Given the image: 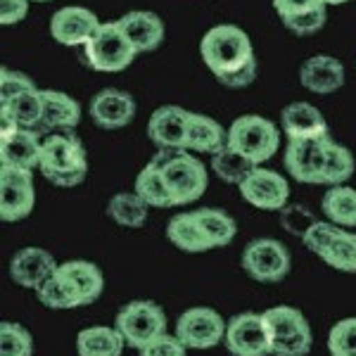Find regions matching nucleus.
Masks as SVG:
<instances>
[{
	"label": "nucleus",
	"mask_w": 356,
	"mask_h": 356,
	"mask_svg": "<svg viewBox=\"0 0 356 356\" xmlns=\"http://www.w3.org/2000/svg\"><path fill=\"white\" fill-rule=\"evenodd\" d=\"M204 65L226 88H245L257 79V57L250 36L233 24H219L200 43Z\"/></svg>",
	"instance_id": "obj_1"
},
{
	"label": "nucleus",
	"mask_w": 356,
	"mask_h": 356,
	"mask_svg": "<svg viewBox=\"0 0 356 356\" xmlns=\"http://www.w3.org/2000/svg\"><path fill=\"white\" fill-rule=\"evenodd\" d=\"M43 176L57 188H74L88 176V154L74 129L53 131L43 138L41 166Z\"/></svg>",
	"instance_id": "obj_2"
},
{
	"label": "nucleus",
	"mask_w": 356,
	"mask_h": 356,
	"mask_svg": "<svg viewBox=\"0 0 356 356\" xmlns=\"http://www.w3.org/2000/svg\"><path fill=\"white\" fill-rule=\"evenodd\" d=\"M152 162L159 166L162 181L169 191L174 207L191 204L200 200L207 191V171L197 157H193L186 150H159L152 157Z\"/></svg>",
	"instance_id": "obj_3"
},
{
	"label": "nucleus",
	"mask_w": 356,
	"mask_h": 356,
	"mask_svg": "<svg viewBox=\"0 0 356 356\" xmlns=\"http://www.w3.org/2000/svg\"><path fill=\"white\" fill-rule=\"evenodd\" d=\"M134 43L129 41V36L124 33V29L119 26V22H105L97 26L88 43L83 45V57L95 72H124L126 67L134 62L136 57Z\"/></svg>",
	"instance_id": "obj_4"
},
{
	"label": "nucleus",
	"mask_w": 356,
	"mask_h": 356,
	"mask_svg": "<svg viewBox=\"0 0 356 356\" xmlns=\"http://www.w3.org/2000/svg\"><path fill=\"white\" fill-rule=\"evenodd\" d=\"M228 145L259 166L261 162L271 159L278 150L280 134L268 119L259 117V114H245V117L235 119L228 129Z\"/></svg>",
	"instance_id": "obj_5"
},
{
	"label": "nucleus",
	"mask_w": 356,
	"mask_h": 356,
	"mask_svg": "<svg viewBox=\"0 0 356 356\" xmlns=\"http://www.w3.org/2000/svg\"><path fill=\"white\" fill-rule=\"evenodd\" d=\"M114 328L122 332L129 347L140 349L157 335L166 332V314L159 304L150 300H134L117 314Z\"/></svg>",
	"instance_id": "obj_6"
},
{
	"label": "nucleus",
	"mask_w": 356,
	"mask_h": 356,
	"mask_svg": "<svg viewBox=\"0 0 356 356\" xmlns=\"http://www.w3.org/2000/svg\"><path fill=\"white\" fill-rule=\"evenodd\" d=\"M240 261L247 275L257 283H280L292 266L288 247L273 238H257L247 243Z\"/></svg>",
	"instance_id": "obj_7"
},
{
	"label": "nucleus",
	"mask_w": 356,
	"mask_h": 356,
	"mask_svg": "<svg viewBox=\"0 0 356 356\" xmlns=\"http://www.w3.org/2000/svg\"><path fill=\"white\" fill-rule=\"evenodd\" d=\"M226 321L209 307H193L176 321V335L188 349H211L226 337Z\"/></svg>",
	"instance_id": "obj_8"
},
{
	"label": "nucleus",
	"mask_w": 356,
	"mask_h": 356,
	"mask_svg": "<svg viewBox=\"0 0 356 356\" xmlns=\"http://www.w3.org/2000/svg\"><path fill=\"white\" fill-rule=\"evenodd\" d=\"M223 344L233 356H271V335L261 314H238L228 321Z\"/></svg>",
	"instance_id": "obj_9"
},
{
	"label": "nucleus",
	"mask_w": 356,
	"mask_h": 356,
	"mask_svg": "<svg viewBox=\"0 0 356 356\" xmlns=\"http://www.w3.org/2000/svg\"><path fill=\"white\" fill-rule=\"evenodd\" d=\"M36 193H33V174L24 169L3 166L0 169V219L22 221L33 211Z\"/></svg>",
	"instance_id": "obj_10"
},
{
	"label": "nucleus",
	"mask_w": 356,
	"mask_h": 356,
	"mask_svg": "<svg viewBox=\"0 0 356 356\" xmlns=\"http://www.w3.org/2000/svg\"><path fill=\"white\" fill-rule=\"evenodd\" d=\"M43 138L33 129H19L13 122H3L0 134V164L13 169L33 171L41 166Z\"/></svg>",
	"instance_id": "obj_11"
},
{
	"label": "nucleus",
	"mask_w": 356,
	"mask_h": 356,
	"mask_svg": "<svg viewBox=\"0 0 356 356\" xmlns=\"http://www.w3.org/2000/svg\"><path fill=\"white\" fill-rule=\"evenodd\" d=\"M330 140H332L330 136L297 138V140H290L288 150H285V169L290 171V176L300 183H314V186H321V176H323V164H325V150H328Z\"/></svg>",
	"instance_id": "obj_12"
},
{
	"label": "nucleus",
	"mask_w": 356,
	"mask_h": 356,
	"mask_svg": "<svg viewBox=\"0 0 356 356\" xmlns=\"http://www.w3.org/2000/svg\"><path fill=\"white\" fill-rule=\"evenodd\" d=\"M238 188L245 202L264 211H280L290 200V183L275 171L259 166Z\"/></svg>",
	"instance_id": "obj_13"
},
{
	"label": "nucleus",
	"mask_w": 356,
	"mask_h": 356,
	"mask_svg": "<svg viewBox=\"0 0 356 356\" xmlns=\"http://www.w3.org/2000/svg\"><path fill=\"white\" fill-rule=\"evenodd\" d=\"M188 119L191 112L178 105H164L152 112L147 124V136L159 150H186Z\"/></svg>",
	"instance_id": "obj_14"
},
{
	"label": "nucleus",
	"mask_w": 356,
	"mask_h": 356,
	"mask_svg": "<svg viewBox=\"0 0 356 356\" xmlns=\"http://www.w3.org/2000/svg\"><path fill=\"white\" fill-rule=\"evenodd\" d=\"M90 119L95 122V126L105 131H117L124 129L134 122L136 117V102L126 90L119 88H105L97 95H93L90 100Z\"/></svg>",
	"instance_id": "obj_15"
},
{
	"label": "nucleus",
	"mask_w": 356,
	"mask_h": 356,
	"mask_svg": "<svg viewBox=\"0 0 356 356\" xmlns=\"http://www.w3.org/2000/svg\"><path fill=\"white\" fill-rule=\"evenodd\" d=\"M100 22H97L95 13L86 8H62L57 10L50 19V33L60 45H86L93 38Z\"/></svg>",
	"instance_id": "obj_16"
},
{
	"label": "nucleus",
	"mask_w": 356,
	"mask_h": 356,
	"mask_svg": "<svg viewBox=\"0 0 356 356\" xmlns=\"http://www.w3.org/2000/svg\"><path fill=\"white\" fill-rule=\"evenodd\" d=\"M57 266L60 264L50 252L41 250V247H24L10 261V278L22 288L38 290L57 271Z\"/></svg>",
	"instance_id": "obj_17"
},
{
	"label": "nucleus",
	"mask_w": 356,
	"mask_h": 356,
	"mask_svg": "<svg viewBox=\"0 0 356 356\" xmlns=\"http://www.w3.org/2000/svg\"><path fill=\"white\" fill-rule=\"evenodd\" d=\"M300 81L316 95H330L344 86V67L332 55H314L302 65Z\"/></svg>",
	"instance_id": "obj_18"
},
{
	"label": "nucleus",
	"mask_w": 356,
	"mask_h": 356,
	"mask_svg": "<svg viewBox=\"0 0 356 356\" xmlns=\"http://www.w3.org/2000/svg\"><path fill=\"white\" fill-rule=\"evenodd\" d=\"M117 22L124 29L126 36H129V41L134 43L136 53H152L164 41V33H166L164 22L154 13L134 10V13H126Z\"/></svg>",
	"instance_id": "obj_19"
},
{
	"label": "nucleus",
	"mask_w": 356,
	"mask_h": 356,
	"mask_svg": "<svg viewBox=\"0 0 356 356\" xmlns=\"http://www.w3.org/2000/svg\"><path fill=\"white\" fill-rule=\"evenodd\" d=\"M280 126L288 140H297V138H325L330 136L328 122L323 114L316 110L309 102H292L280 112Z\"/></svg>",
	"instance_id": "obj_20"
},
{
	"label": "nucleus",
	"mask_w": 356,
	"mask_h": 356,
	"mask_svg": "<svg viewBox=\"0 0 356 356\" xmlns=\"http://www.w3.org/2000/svg\"><path fill=\"white\" fill-rule=\"evenodd\" d=\"M0 122H13L19 129H33L41 134L43 124V90L31 88L0 102Z\"/></svg>",
	"instance_id": "obj_21"
},
{
	"label": "nucleus",
	"mask_w": 356,
	"mask_h": 356,
	"mask_svg": "<svg viewBox=\"0 0 356 356\" xmlns=\"http://www.w3.org/2000/svg\"><path fill=\"white\" fill-rule=\"evenodd\" d=\"M81 122V105L74 97L60 90H43V124L41 136H48L53 131L76 129Z\"/></svg>",
	"instance_id": "obj_22"
},
{
	"label": "nucleus",
	"mask_w": 356,
	"mask_h": 356,
	"mask_svg": "<svg viewBox=\"0 0 356 356\" xmlns=\"http://www.w3.org/2000/svg\"><path fill=\"white\" fill-rule=\"evenodd\" d=\"M226 145H228V131H223V126L219 122H214V119L207 117V114L191 112L186 150L216 154Z\"/></svg>",
	"instance_id": "obj_23"
},
{
	"label": "nucleus",
	"mask_w": 356,
	"mask_h": 356,
	"mask_svg": "<svg viewBox=\"0 0 356 356\" xmlns=\"http://www.w3.org/2000/svg\"><path fill=\"white\" fill-rule=\"evenodd\" d=\"M166 238L181 252H191V254L214 250V245L207 238L204 228L200 226V221L195 219L193 211H181V214H176L174 219L166 223Z\"/></svg>",
	"instance_id": "obj_24"
},
{
	"label": "nucleus",
	"mask_w": 356,
	"mask_h": 356,
	"mask_svg": "<svg viewBox=\"0 0 356 356\" xmlns=\"http://www.w3.org/2000/svg\"><path fill=\"white\" fill-rule=\"evenodd\" d=\"M124 344L122 332L117 328H107V325L83 328L76 335L79 356H122Z\"/></svg>",
	"instance_id": "obj_25"
},
{
	"label": "nucleus",
	"mask_w": 356,
	"mask_h": 356,
	"mask_svg": "<svg viewBox=\"0 0 356 356\" xmlns=\"http://www.w3.org/2000/svg\"><path fill=\"white\" fill-rule=\"evenodd\" d=\"M60 271L76 285L79 295H81L83 307L93 304L97 297L105 290V275L93 261H83V259H74L67 264H60Z\"/></svg>",
	"instance_id": "obj_26"
},
{
	"label": "nucleus",
	"mask_w": 356,
	"mask_h": 356,
	"mask_svg": "<svg viewBox=\"0 0 356 356\" xmlns=\"http://www.w3.org/2000/svg\"><path fill=\"white\" fill-rule=\"evenodd\" d=\"M36 297H38V302H41L43 307L55 309V312L83 307L76 285H74L72 280H69L67 275L60 271V266H57V271L50 275L48 280H45L41 288L36 290Z\"/></svg>",
	"instance_id": "obj_27"
},
{
	"label": "nucleus",
	"mask_w": 356,
	"mask_h": 356,
	"mask_svg": "<svg viewBox=\"0 0 356 356\" xmlns=\"http://www.w3.org/2000/svg\"><path fill=\"white\" fill-rule=\"evenodd\" d=\"M325 219L342 228H356V191L349 186H330L321 202Z\"/></svg>",
	"instance_id": "obj_28"
},
{
	"label": "nucleus",
	"mask_w": 356,
	"mask_h": 356,
	"mask_svg": "<svg viewBox=\"0 0 356 356\" xmlns=\"http://www.w3.org/2000/svg\"><path fill=\"white\" fill-rule=\"evenodd\" d=\"M147 207L138 193H117L107 204V216L124 228H140L147 221Z\"/></svg>",
	"instance_id": "obj_29"
},
{
	"label": "nucleus",
	"mask_w": 356,
	"mask_h": 356,
	"mask_svg": "<svg viewBox=\"0 0 356 356\" xmlns=\"http://www.w3.org/2000/svg\"><path fill=\"white\" fill-rule=\"evenodd\" d=\"M261 316H264V323H266L268 335H271V342L280 340V337L297 335V332L304 330H312L307 316L295 307H273L266 309Z\"/></svg>",
	"instance_id": "obj_30"
},
{
	"label": "nucleus",
	"mask_w": 356,
	"mask_h": 356,
	"mask_svg": "<svg viewBox=\"0 0 356 356\" xmlns=\"http://www.w3.org/2000/svg\"><path fill=\"white\" fill-rule=\"evenodd\" d=\"M211 169H214V174L219 176L223 183L240 186V183L257 169V164L252 162L250 157H245L243 152H238V150H233L231 145H226L223 150L211 154Z\"/></svg>",
	"instance_id": "obj_31"
},
{
	"label": "nucleus",
	"mask_w": 356,
	"mask_h": 356,
	"mask_svg": "<svg viewBox=\"0 0 356 356\" xmlns=\"http://www.w3.org/2000/svg\"><path fill=\"white\" fill-rule=\"evenodd\" d=\"M193 214L200 221V226L204 228L207 238L211 240L214 247H226L233 243L235 233H238V223H235L231 214H226L223 209H214V207L195 209Z\"/></svg>",
	"instance_id": "obj_32"
},
{
	"label": "nucleus",
	"mask_w": 356,
	"mask_h": 356,
	"mask_svg": "<svg viewBox=\"0 0 356 356\" xmlns=\"http://www.w3.org/2000/svg\"><path fill=\"white\" fill-rule=\"evenodd\" d=\"M356 162L352 152L340 143L330 140L328 150H325V164H323V176H321V186H344L349 178L354 176Z\"/></svg>",
	"instance_id": "obj_33"
},
{
	"label": "nucleus",
	"mask_w": 356,
	"mask_h": 356,
	"mask_svg": "<svg viewBox=\"0 0 356 356\" xmlns=\"http://www.w3.org/2000/svg\"><path fill=\"white\" fill-rule=\"evenodd\" d=\"M134 191L150 207H159V209H162V207H174V200H171V195L162 181V174H159V166L154 164L152 159L145 164V169L136 176Z\"/></svg>",
	"instance_id": "obj_34"
},
{
	"label": "nucleus",
	"mask_w": 356,
	"mask_h": 356,
	"mask_svg": "<svg viewBox=\"0 0 356 356\" xmlns=\"http://www.w3.org/2000/svg\"><path fill=\"white\" fill-rule=\"evenodd\" d=\"M321 259L330 268L342 273H356V233L342 231L335 235V240L325 247Z\"/></svg>",
	"instance_id": "obj_35"
},
{
	"label": "nucleus",
	"mask_w": 356,
	"mask_h": 356,
	"mask_svg": "<svg viewBox=\"0 0 356 356\" xmlns=\"http://www.w3.org/2000/svg\"><path fill=\"white\" fill-rule=\"evenodd\" d=\"M0 356H33V337L24 325L3 321L0 323Z\"/></svg>",
	"instance_id": "obj_36"
},
{
	"label": "nucleus",
	"mask_w": 356,
	"mask_h": 356,
	"mask_svg": "<svg viewBox=\"0 0 356 356\" xmlns=\"http://www.w3.org/2000/svg\"><path fill=\"white\" fill-rule=\"evenodd\" d=\"M330 356H356V316L342 318L328 332Z\"/></svg>",
	"instance_id": "obj_37"
},
{
	"label": "nucleus",
	"mask_w": 356,
	"mask_h": 356,
	"mask_svg": "<svg viewBox=\"0 0 356 356\" xmlns=\"http://www.w3.org/2000/svg\"><path fill=\"white\" fill-rule=\"evenodd\" d=\"M283 24L288 26L292 33H297V36H309V33L321 31L325 24V5L321 3V5H316V8L304 10V13L283 17Z\"/></svg>",
	"instance_id": "obj_38"
},
{
	"label": "nucleus",
	"mask_w": 356,
	"mask_h": 356,
	"mask_svg": "<svg viewBox=\"0 0 356 356\" xmlns=\"http://www.w3.org/2000/svg\"><path fill=\"white\" fill-rule=\"evenodd\" d=\"M316 221L318 219H316L304 204H285L283 209H280V223H283V228L288 233L297 235V238H304Z\"/></svg>",
	"instance_id": "obj_39"
},
{
	"label": "nucleus",
	"mask_w": 356,
	"mask_h": 356,
	"mask_svg": "<svg viewBox=\"0 0 356 356\" xmlns=\"http://www.w3.org/2000/svg\"><path fill=\"white\" fill-rule=\"evenodd\" d=\"M340 231H342V228L337 226V223H332V221H316L314 226L307 231V235L302 238V243L307 245L309 252H314V254L321 257L325 247L335 240V235Z\"/></svg>",
	"instance_id": "obj_40"
},
{
	"label": "nucleus",
	"mask_w": 356,
	"mask_h": 356,
	"mask_svg": "<svg viewBox=\"0 0 356 356\" xmlns=\"http://www.w3.org/2000/svg\"><path fill=\"white\" fill-rule=\"evenodd\" d=\"M312 330L297 332L290 337H280V340L271 342V356H307L312 352Z\"/></svg>",
	"instance_id": "obj_41"
},
{
	"label": "nucleus",
	"mask_w": 356,
	"mask_h": 356,
	"mask_svg": "<svg viewBox=\"0 0 356 356\" xmlns=\"http://www.w3.org/2000/svg\"><path fill=\"white\" fill-rule=\"evenodd\" d=\"M188 347L178 340V335L162 332L154 340H150L145 347L138 349V356H186Z\"/></svg>",
	"instance_id": "obj_42"
},
{
	"label": "nucleus",
	"mask_w": 356,
	"mask_h": 356,
	"mask_svg": "<svg viewBox=\"0 0 356 356\" xmlns=\"http://www.w3.org/2000/svg\"><path fill=\"white\" fill-rule=\"evenodd\" d=\"M36 88L31 79L22 72H10L8 67L0 69V102L3 100H10V97L24 93V90H31Z\"/></svg>",
	"instance_id": "obj_43"
},
{
	"label": "nucleus",
	"mask_w": 356,
	"mask_h": 356,
	"mask_svg": "<svg viewBox=\"0 0 356 356\" xmlns=\"http://www.w3.org/2000/svg\"><path fill=\"white\" fill-rule=\"evenodd\" d=\"M29 13V0H0V24L10 26L22 22Z\"/></svg>",
	"instance_id": "obj_44"
},
{
	"label": "nucleus",
	"mask_w": 356,
	"mask_h": 356,
	"mask_svg": "<svg viewBox=\"0 0 356 356\" xmlns=\"http://www.w3.org/2000/svg\"><path fill=\"white\" fill-rule=\"evenodd\" d=\"M321 3H323V0H273V8H275V13H278L280 19H283V17L304 13V10L316 8V5H321Z\"/></svg>",
	"instance_id": "obj_45"
},
{
	"label": "nucleus",
	"mask_w": 356,
	"mask_h": 356,
	"mask_svg": "<svg viewBox=\"0 0 356 356\" xmlns=\"http://www.w3.org/2000/svg\"><path fill=\"white\" fill-rule=\"evenodd\" d=\"M325 5H342V3H347V0H323Z\"/></svg>",
	"instance_id": "obj_46"
},
{
	"label": "nucleus",
	"mask_w": 356,
	"mask_h": 356,
	"mask_svg": "<svg viewBox=\"0 0 356 356\" xmlns=\"http://www.w3.org/2000/svg\"><path fill=\"white\" fill-rule=\"evenodd\" d=\"M33 3H50V0H33Z\"/></svg>",
	"instance_id": "obj_47"
}]
</instances>
